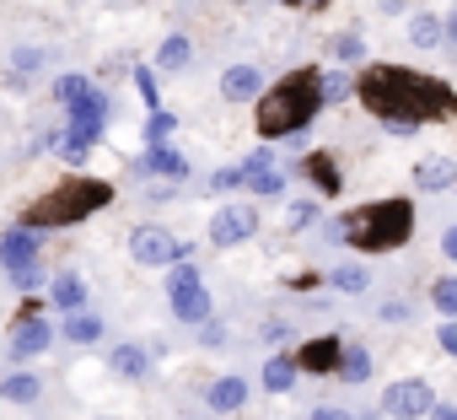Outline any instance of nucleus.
<instances>
[{"mask_svg": "<svg viewBox=\"0 0 457 420\" xmlns=\"http://www.w3.org/2000/svg\"><path fill=\"white\" fill-rule=\"evenodd\" d=\"M312 216H318V205H312V199H302V205H291V227H307Z\"/></svg>", "mask_w": 457, "mask_h": 420, "instance_id": "e433bc0d", "label": "nucleus"}, {"mask_svg": "<svg viewBox=\"0 0 457 420\" xmlns=\"http://www.w3.org/2000/svg\"><path fill=\"white\" fill-rule=\"evenodd\" d=\"M54 146H60V156H65V162H87V146H92V140H87L81 130H65Z\"/></svg>", "mask_w": 457, "mask_h": 420, "instance_id": "cd10ccee", "label": "nucleus"}, {"mask_svg": "<svg viewBox=\"0 0 457 420\" xmlns=\"http://www.w3.org/2000/svg\"><path fill=\"white\" fill-rule=\"evenodd\" d=\"M248 189H253L259 199H275V194H286V178L270 167V172H253V178H248Z\"/></svg>", "mask_w": 457, "mask_h": 420, "instance_id": "c85d7f7f", "label": "nucleus"}, {"mask_svg": "<svg viewBox=\"0 0 457 420\" xmlns=\"http://www.w3.org/2000/svg\"><path fill=\"white\" fill-rule=\"evenodd\" d=\"M446 28H452V38H457V17H452V22H446Z\"/></svg>", "mask_w": 457, "mask_h": 420, "instance_id": "37998d69", "label": "nucleus"}, {"mask_svg": "<svg viewBox=\"0 0 457 420\" xmlns=\"http://www.w3.org/2000/svg\"><path fill=\"white\" fill-rule=\"evenodd\" d=\"M199 340H204V345H220V340H226V329H220L215 318H204V323H199Z\"/></svg>", "mask_w": 457, "mask_h": 420, "instance_id": "4c0bfd02", "label": "nucleus"}, {"mask_svg": "<svg viewBox=\"0 0 457 420\" xmlns=\"http://www.w3.org/2000/svg\"><path fill=\"white\" fill-rule=\"evenodd\" d=\"M334 372H339L345 382H366V377H371V356H366V345H345Z\"/></svg>", "mask_w": 457, "mask_h": 420, "instance_id": "412c9836", "label": "nucleus"}, {"mask_svg": "<svg viewBox=\"0 0 457 420\" xmlns=\"http://www.w3.org/2000/svg\"><path fill=\"white\" fill-rule=\"evenodd\" d=\"M382 318L393 323V318H409V302H382Z\"/></svg>", "mask_w": 457, "mask_h": 420, "instance_id": "ea45409f", "label": "nucleus"}, {"mask_svg": "<svg viewBox=\"0 0 457 420\" xmlns=\"http://www.w3.org/2000/svg\"><path fill=\"white\" fill-rule=\"evenodd\" d=\"M312 420H355V415L339 409V404H323V409H312Z\"/></svg>", "mask_w": 457, "mask_h": 420, "instance_id": "58836bf2", "label": "nucleus"}, {"mask_svg": "<svg viewBox=\"0 0 457 420\" xmlns=\"http://www.w3.org/2000/svg\"><path fill=\"white\" fill-rule=\"evenodd\" d=\"M0 259H6V270H12V265H33V259H38V238H33V227H17V232L0 238Z\"/></svg>", "mask_w": 457, "mask_h": 420, "instance_id": "2eb2a0df", "label": "nucleus"}, {"mask_svg": "<svg viewBox=\"0 0 457 420\" xmlns=\"http://www.w3.org/2000/svg\"><path fill=\"white\" fill-rule=\"evenodd\" d=\"M6 275H12V286H17V291H33V286H44V265H38V259H33V265H12Z\"/></svg>", "mask_w": 457, "mask_h": 420, "instance_id": "c756f323", "label": "nucleus"}, {"mask_svg": "<svg viewBox=\"0 0 457 420\" xmlns=\"http://www.w3.org/2000/svg\"><path fill=\"white\" fill-rule=\"evenodd\" d=\"M296 372H302V361L275 356V361L264 366V388H270V393H291V388H296Z\"/></svg>", "mask_w": 457, "mask_h": 420, "instance_id": "4be33fe9", "label": "nucleus"}, {"mask_svg": "<svg viewBox=\"0 0 457 420\" xmlns=\"http://www.w3.org/2000/svg\"><path fill=\"white\" fill-rule=\"evenodd\" d=\"M140 172H162V178H183L188 172V162L172 151V146H151L145 156H140Z\"/></svg>", "mask_w": 457, "mask_h": 420, "instance_id": "dca6fc26", "label": "nucleus"}, {"mask_svg": "<svg viewBox=\"0 0 457 420\" xmlns=\"http://www.w3.org/2000/svg\"><path fill=\"white\" fill-rule=\"evenodd\" d=\"M441 38H446V22H441V17H430V12H420V17L409 22V44H414V49H436Z\"/></svg>", "mask_w": 457, "mask_h": 420, "instance_id": "6ab92c4d", "label": "nucleus"}, {"mask_svg": "<svg viewBox=\"0 0 457 420\" xmlns=\"http://www.w3.org/2000/svg\"><path fill=\"white\" fill-rule=\"evenodd\" d=\"M237 6H243V0H237Z\"/></svg>", "mask_w": 457, "mask_h": 420, "instance_id": "c03bdc74", "label": "nucleus"}, {"mask_svg": "<svg viewBox=\"0 0 457 420\" xmlns=\"http://www.w3.org/2000/svg\"><path fill=\"white\" fill-rule=\"evenodd\" d=\"M323 103H328V97H323V76H318V71H296V76H286L275 92H264V103H259V135H264V140L296 135V130L312 124V113H318Z\"/></svg>", "mask_w": 457, "mask_h": 420, "instance_id": "f03ea898", "label": "nucleus"}, {"mask_svg": "<svg viewBox=\"0 0 457 420\" xmlns=\"http://www.w3.org/2000/svg\"><path fill=\"white\" fill-rule=\"evenodd\" d=\"M414 232V205L409 199H371L361 210L345 216V238L366 254H387V248H403Z\"/></svg>", "mask_w": 457, "mask_h": 420, "instance_id": "7ed1b4c3", "label": "nucleus"}, {"mask_svg": "<svg viewBox=\"0 0 457 420\" xmlns=\"http://www.w3.org/2000/svg\"><path fill=\"white\" fill-rule=\"evenodd\" d=\"M49 302H54L60 313H81V307H87V281H81L76 270H60L54 286H49Z\"/></svg>", "mask_w": 457, "mask_h": 420, "instance_id": "ddd939ff", "label": "nucleus"}, {"mask_svg": "<svg viewBox=\"0 0 457 420\" xmlns=\"http://www.w3.org/2000/svg\"><path fill=\"white\" fill-rule=\"evenodd\" d=\"M49 345H54V329H49L44 318H33V313H28V318H17V329H12V356H17V361L44 356Z\"/></svg>", "mask_w": 457, "mask_h": 420, "instance_id": "1a4fd4ad", "label": "nucleus"}, {"mask_svg": "<svg viewBox=\"0 0 457 420\" xmlns=\"http://www.w3.org/2000/svg\"><path fill=\"white\" fill-rule=\"evenodd\" d=\"M237 183H248V172H243V167H220V172L210 178V189H237Z\"/></svg>", "mask_w": 457, "mask_h": 420, "instance_id": "72a5a7b5", "label": "nucleus"}, {"mask_svg": "<svg viewBox=\"0 0 457 420\" xmlns=\"http://www.w3.org/2000/svg\"><path fill=\"white\" fill-rule=\"evenodd\" d=\"M44 393V382H38V372H12L6 382H0V399H12V404H33Z\"/></svg>", "mask_w": 457, "mask_h": 420, "instance_id": "a211bd4d", "label": "nucleus"}, {"mask_svg": "<svg viewBox=\"0 0 457 420\" xmlns=\"http://www.w3.org/2000/svg\"><path fill=\"white\" fill-rule=\"evenodd\" d=\"M129 259L135 265H183L188 243H178L167 227H135L129 232Z\"/></svg>", "mask_w": 457, "mask_h": 420, "instance_id": "423d86ee", "label": "nucleus"}, {"mask_svg": "<svg viewBox=\"0 0 457 420\" xmlns=\"http://www.w3.org/2000/svg\"><path fill=\"white\" fill-rule=\"evenodd\" d=\"M361 97H366L371 113H382V119H414V124L441 119V108H446V92H441L436 81H425V76H414V71H398V65L366 71Z\"/></svg>", "mask_w": 457, "mask_h": 420, "instance_id": "f257e3e1", "label": "nucleus"}, {"mask_svg": "<svg viewBox=\"0 0 457 420\" xmlns=\"http://www.w3.org/2000/svg\"><path fill=\"white\" fill-rule=\"evenodd\" d=\"M323 97H328V103H339V97H350V76H339V71H328V76H323Z\"/></svg>", "mask_w": 457, "mask_h": 420, "instance_id": "473e14b6", "label": "nucleus"}, {"mask_svg": "<svg viewBox=\"0 0 457 420\" xmlns=\"http://www.w3.org/2000/svg\"><path fill=\"white\" fill-rule=\"evenodd\" d=\"M414 183H420V189H446V183H457V167H452L446 156H425V162L414 167Z\"/></svg>", "mask_w": 457, "mask_h": 420, "instance_id": "f3484780", "label": "nucleus"}, {"mask_svg": "<svg viewBox=\"0 0 457 420\" xmlns=\"http://www.w3.org/2000/svg\"><path fill=\"white\" fill-rule=\"evenodd\" d=\"M339 350H345V345H334V340L307 345V350H302V366H339Z\"/></svg>", "mask_w": 457, "mask_h": 420, "instance_id": "a878e982", "label": "nucleus"}, {"mask_svg": "<svg viewBox=\"0 0 457 420\" xmlns=\"http://www.w3.org/2000/svg\"><path fill=\"white\" fill-rule=\"evenodd\" d=\"M204 404H210L215 415H232V409L248 404V382H243V377H215V382L204 388Z\"/></svg>", "mask_w": 457, "mask_h": 420, "instance_id": "f8f14e48", "label": "nucleus"}, {"mask_svg": "<svg viewBox=\"0 0 457 420\" xmlns=\"http://www.w3.org/2000/svg\"><path fill=\"white\" fill-rule=\"evenodd\" d=\"M264 92V71L259 65H232L220 76V97L226 103H248V97H259Z\"/></svg>", "mask_w": 457, "mask_h": 420, "instance_id": "9d476101", "label": "nucleus"}, {"mask_svg": "<svg viewBox=\"0 0 457 420\" xmlns=\"http://www.w3.org/2000/svg\"><path fill=\"white\" fill-rule=\"evenodd\" d=\"M54 92H60V103L71 108L76 97H87V92H92V81H87V76H60V87H54Z\"/></svg>", "mask_w": 457, "mask_h": 420, "instance_id": "7c9ffc66", "label": "nucleus"}, {"mask_svg": "<svg viewBox=\"0 0 457 420\" xmlns=\"http://www.w3.org/2000/svg\"><path fill=\"white\" fill-rule=\"evenodd\" d=\"M334 55H339V60H361V55H366V44H361L355 33H339V38H334Z\"/></svg>", "mask_w": 457, "mask_h": 420, "instance_id": "2f4dec72", "label": "nucleus"}, {"mask_svg": "<svg viewBox=\"0 0 457 420\" xmlns=\"http://www.w3.org/2000/svg\"><path fill=\"white\" fill-rule=\"evenodd\" d=\"M103 205H108V183H65L28 210V227H65V222H81Z\"/></svg>", "mask_w": 457, "mask_h": 420, "instance_id": "20e7f679", "label": "nucleus"}, {"mask_svg": "<svg viewBox=\"0 0 457 420\" xmlns=\"http://www.w3.org/2000/svg\"><path fill=\"white\" fill-rule=\"evenodd\" d=\"M430 415H436V420H457V404H436Z\"/></svg>", "mask_w": 457, "mask_h": 420, "instance_id": "79ce46f5", "label": "nucleus"}, {"mask_svg": "<svg viewBox=\"0 0 457 420\" xmlns=\"http://www.w3.org/2000/svg\"><path fill=\"white\" fill-rule=\"evenodd\" d=\"M65 340L71 345H97L103 340V318L97 313H71L65 318Z\"/></svg>", "mask_w": 457, "mask_h": 420, "instance_id": "aec40b11", "label": "nucleus"}, {"mask_svg": "<svg viewBox=\"0 0 457 420\" xmlns=\"http://www.w3.org/2000/svg\"><path fill=\"white\" fill-rule=\"evenodd\" d=\"M188 60H194V44H188L183 33H172V38L156 49V71H183Z\"/></svg>", "mask_w": 457, "mask_h": 420, "instance_id": "5701e85b", "label": "nucleus"}, {"mask_svg": "<svg viewBox=\"0 0 457 420\" xmlns=\"http://www.w3.org/2000/svg\"><path fill=\"white\" fill-rule=\"evenodd\" d=\"M253 232H259V210L243 205V199H237V205H220L215 222H210V243H215V248H237V243H248Z\"/></svg>", "mask_w": 457, "mask_h": 420, "instance_id": "0eeeda50", "label": "nucleus"}, {"mask_svg": "<svg viewBox=\"0 0 457 420\" xmlns=\"http://www.w3.org/2000/svg\"><path fill=\"white\" fill-rule=\"evenodd\" d=\"M441 254H446V259L457 265V227H446V238H441Z\"/></svg>", "mask_w": 457, "mask_h": 420, "instance_id": "a19ab883", "label": "nucleus"}, {"mask_svg": "<svg viewBox=\"0 0 457 420\" xmlns=\"http://www.w3.org/2000/svg\"><path fill=\"white\" fill-rule=\"evenodd\" d=\"M167 297H172L178 323H204V318H210V291H204V281H199L194 265H178V270H172Z\"/></svg>", "mask_w": 457, "mask_h": 420, "instance_id": "39448f33", "label": "nucleus"}, {"mask_svg": "<svg viewBox=\"0 0 457 420\" xmlns=\"http://www.w3.org/2000/svg\"><path fill=\"white\" fill-rule=\"evenodd\" d=\"M108 372H113V377H124V382H140V377L151 372V356H145L140 345H119V350L108 356Z\"/></svg>", "mask_w": 457, "mask_h": 420, "instance_id": "4468645a", "label": "nucleus"}, {"mask_svg": "<svg viewBox=\"0 0 457 420\" xmlns=\"http://www.w3.org/2000/svg\"><path fill=\"white\" fill-rule=\"evenodd\" d=\"M436 409V393H430V382H420V377H403V382H393L387 393H382V415H393V420H420V415H430Z\"/></svg>", "mask_w": 457, "mask_h": 420, "instance_id": "6e6552de", "label": "nucleus"}, {"mask_svg": "<svg viewBox=\"0 0 457 420\" xmlns=\"http://www.w3.org/2000/svg\"><path fill=\"white\" fill-rule=\"evenodd\" d=\"M430 302H436V313H446V318H457V275H446V281H436V286H430Z\"/></svg>", "mask_w": 457, "mask_h": 420, "instance_id": "393cba45", "label": "nucleus"}, {"mask_svg": "<svg viewBox=\"0 0 457 420\" xmlns=\"http://www.w3.org/2000/svg\"><path fill=\"white\" fill-rule=\"evenodd\" d=\"M167 130H172V113H151V124H145V135H151V146H156V140H162Z\"/></svg>", "mask_w": 457, "mask_h": 420, "instance_id": "c9c22d12", "label": "nucleus"}, {"mask_svg": "<svg viewBox=\"0 0 457 420\" xmlns=\"http://www.w3.org/2000/svg\"><path fill=\"white\" fill-rule=\"evenodd\" d=\"M328 286L345 291V297H361V291L371 286V270H366V265H339V270L328 275Z\"/></svg>", "mask_w": 457, "mask_h": 420, "instance_id": "b1692460", "label": "nucleus"}, {"mask_svg": "<svg viewBox=\"0 0 457 420\" xmlns=\"http://www.w3.org/2000/svg\"><path fill=\"white\" fill-rule=\"evenodd\" d=\"M38 65H44V55H38V49H17V55H12V76H17V81H33V76H38Z\"/></svg>", "mask_w": 457, "mask_h": 420, "instance_id": "bb28decb", "label": "nucleus"}, {"mask_svg": "<svg viewBox=\"0 0 457 420\" xmlns=\"http://www.w3.org/2000/svg\"><path fill=\"white\" fill-rule=\"evenodd\" d=\"M270 167H275V151H264V146L243 162V172H248V178H253V172H270Z\"/></svg>", "mask_w": 457, "mask_h": 420, "instance_id": "f704fd0d", "label": "nucleus"}, {"mask_svg": "<svg viewBox=\"0 0 457 420\" xmlns=\"http://www.w3.org/2000/svg\"><path fill=\"white\" fill-rule=\"evenodd\" d=\"M103 113H108V97L103 92H87V97L71 103V130H81L87 140H97L103 135Z\"/></svg>", "mask_w": 457, "mask_h": 420, "instance_id": "9b49d317", "label": "nucleus"}]
</instances>
